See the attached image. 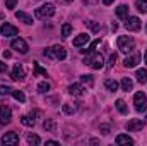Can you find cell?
<instances>
[{
  "label": "cell",
  "instance_id": "9c48e42d",
  "mask_svg": "<svg viewBox=\"0 0 147 146\" xmlns=\"http://www.w3.org/2000/svg\"><path fill=\"white\" fill-rule=\"evenodd\" d=\"M17 143H19L17 132H5L2 136V145H17Z\"/></svg>",
  "mask_w": 147,
  "mask_h": 146
},
{
  "label": "cell",
  "instance_id": "44dd1931",
  "mask_svg": "<svg viewBox=\"0 0 147 146\" xmlns=\"http://www.w3.org/2000/svg\"><path fill=\"white\" fill-rule=\"evenodd\" d=\"M135 7H137L139 12L147 14V0H135Z\"/></svg>",
  "mask_w": 147,
  "mask_h": 146
},
{
  "label": "cell",
  "instance_id": "8992f818",
  "mask_svg": "<svg viewBox=\"0 0 147 146\" xmlns=\"http://www.w3.org/2000/svg\"><path fill=\"white\" fill-rule=\"evenodd\" d=\"M10 77H12V81H24V77H26L24 67L21 64H16L14 69H12V72H10Z\"/></svg>",
  "mask_w": 147,
  "mask_h": 146
},
{
  "label": "cell",
  "instance_id": "7bdbcfd3",
  "mask_svg": "<svg viewBox=\"0 0 147 146\" xmlns=\"http://www.w3.org/2000/svg\"><path fill=\"white\" fill-rule=\"evenodd\" d=\"M144 60H146V64H147V50H146V53H144Z\"/></svg>",
  "mask_w": 147,
  "mask_h": 146
},
{
  "label": "cell",
  "instance_id": "83f0119b",
  "mask_svg": "<svg viewBox=\"0 0 147 146\" xmlns=\"http://www.w3.org/2000/svg\"><path fill=\"white\" fill-rule=\"evenodd\" d=\"M70 33H72V26H70L69 23L63 24V26H62V36L67 38V36H70Z\"/></svg>",
  "mask_w": 147,
  "mask_h": 146
},
{
  "label": "cell",
  "instance_id": "f6af8a7d",
  "mask_svg": "<svg viewBox=\"0 0 147 146\" xmlns=\"http://www.w3.org/2000/svg\"><path fill=\"white\" fill-rule=\"evenodd\" d=\"M67 2H72V0H67Z\"/></svg>",
  "mask_w": 147,
  "mask_h": 146
},
{
  "label": "cell",
  "instance_id": "2e32d148",
  "mask_svg": "<svg viewBox=\"0 0 147 146\" xmlns=\"http://www.w3.org/2000/svg\"><path fill=\"white\" fill-rule=\"evenodd\" d=\"M16 17H17L21 23H24V24H33V17H31L29 14L22 12V10H17V12H16Z\"/></svg>",
  "mask_w": 147,
  "mask_h": 146
},
{
  "label": "cell",
  "instance_id": "8fae6325",
  "mask_svg": "<svg viewBox=\"0 0 147 146\" xmlns=\"http://www.w3.org/2000/svg\"><path fill=\"white\" fill-rule=\"evenodd\" d=\"M51 50H53V57H55L57 60H63V59L67 57V50H65V46H62V45H55V46H51Z\"/></svg>",
  "mask_w": 147,
  "mask_h": 146
},
{
  "label": "cell",
  "instance_id": "484cf974",
  "mask_svg": "<svg viewBox=\"0 0 147 146\" xmlns=\"http://www.w3.org/2000/svg\"><path fill=\"white\" fill-rule=\"evenodd\" d=\"M43 127H45V131H50V132H53V131H55V122H53L51 119H46V120L43 122Z\"/></svg>",
  "mask_w": 147,
  "mask_h": 146
},
{
  "label": "cell",
  "instance_id": "836d02e7",
  "mask_svg": "<svg viewBox=\"0 0 147 146\" xmlns=\"http://www.w3.org/2000/svg\"><path fill=\"white\" fill-rule=\"evenodd\" d=\"M74 110H75V107L69 105V103H65V105H63V112H65V113H74Z\"/></svg>",
  "mask_w": 147,
  "mask_h": 146
},
{
  "label": "cell",
  "instance_id": "ffe728a7",
  "mask_svg": "<svg viewBox=\"0 0 147 146\" xmlns=\"http://www.w3.org/2000/svg\"><path fill=\"white\" fill-rule=\"evenodd\" d=\"M135 77H137V81H139L140 84L147 83V69H139L137 74H135Z\"/></svg>",
  "mask_w": 147,
  "mask_h": 146
},
{
  "label": "cell",
  "instance_id": "60d3db41",
  "mask_svg": "<svg viewBox=\"0 0 147 146\" xmlns=\"http://www.w3.org/2000/svg\"><path fill=\"white\" fill-rule=\"evenodd\" d=\"M46 145H50V146H58V143H57V141H51V139H50V141H46Z\"/></svg>",
  "mask_w": 147,
  "mask_h": 146
},
{
  "label": "cell",
  "instance_id": "277c9868",
  "mask_svg": "<svg viewBox=\"0 0 147 146\" xmlns=\"http://www.w3.org/2000/svg\"><path fill=\"white\" fill-rule=\"evenodd\" d=\"M134 105H135V110L137 112H144L147 108V96L144 91H139V93H135V96H134Z\"/></svg>",
  "mask_w": 147,
  "mask_h": 146
},
{
  "label": "cell",
  "instance_id": "52a82bcc",
  "mask_svg": "<svg viewBox=\"0 0 147 146\" xmlns=\"http://www.w3.org/2000/svg\"><path fill=\"white\" fill-rule=\"evenodd\" d=\"M140 19L139 17H135V16H132V17H127V23H125V28L128 29V31H139L140 29Z\"/></svg>",
  "mask_w": 147,
  "mask_h": 146
},
{
  "label": "cell",
  "instance_id": "4316f807",
  "mask_svg": "<svg viewBox=\"0 0 147 146\" xmlns=\"http://www.w3.org/2000/svg\"><path fill=\"white\" fill-rule=\"evenodd\" d=\"M21 122H22V126H26V127H33V126H34V119H31V117H28V115L21 117Z\"/></svg>",
  "mask_w": 147,
  "mask_h": 146
},
{
  "label": "cell",
  "instance_id": "30bf717a",
  "mask_svg": "<svg viewBox=\"0 0 147 146\" xmlns=\"http://www.w3.org/2000/svg\"><path fill=\"white\" fill-rule=\"evenodd\" d=\"M12 119V110L9 107H0V124H9Z\"/></svg>",
  "mask_w": 147,
  "mask_h": 146
},
{
  "label": "cell",
  "instance_id": "4dcf8cb0",
  "mask_svg": "<svg viewBox=\"0 0 147 146\" xmlns=\"http://www.w3.org/2000/svg\"><path fill=\"white\" fill-rule=\"evenodd\" d=\"M38 89H39V93H46V91H50V83H46V81L39 83V84H38Z\"/></svg>",
  "mask_w": 147,
  "mask_h": 146
},
{
  "label": "cell",
  "instance_id": "ab89813d",
  "mask_svg": "<svg viewBox=\"0 0 147 146\" xmlns=\"http://www.w3.org/2000/svg\"><path fill=\"white\" fill-rule=\"evenodd\" d=\"M115 62H116V53H113L110 57V65H115Z\"/></svg>",
  "mask_w": 147,
  "mask_h": 146
},
{
  "label": "cell",
  "instance_id": "9a60e30c",
  "mask_svg": "<svg viewBox=\"0 0 147 146\" xmlns=\"http://www.w3.org/2000/svg\"><path fill=\"white\" fill-rule=\"evenodd\" d=\"M86 43H89V35L87 33H80L77 38H74V46H84Z\"/></svg>",
  "mask_w": 147,
  "mask_h": 146
},
{
  "label": "cell",
  "instance_id": "d4e9b609",
  "mask_svg": "<svg viewBox=\"0 0 147 146\" xmlns=\"http://www.w3.org/2000/svg\"><path fill=\"white\" fill-rule=\"evenodd\" d=\"M12 96H14L17 102H21V103L26 102V95H24L22 91H19V89H12Z\"/></svg>",
  "mask_w": 147,
  "mask_h": 146
},
{
  "label": "cell",
  "instance_id": "cb8c5ba5",
  "mask_svg": "<svg viewBox=\"0 0 147 146\" xmlns=\"http://www.w3.org/2000/svg\"><path fill=\"white\" fill-rule=\"evenodd\" d=\"M80 83H82V84H87V86H92V84H94V79H92L91 74H82V76H80Z\"/></svg>",
  "mask_w": 147,
  "mask_h": 146
},
{
  "label": "cell",
  "instance_id": "1f68e13d",
  "mask_svg": "<svg viewBox=\"0 0 147 146\" xmlns=\"http://www.w3.org/2000/svg\"><path fill=\"white\" fill-rule=\"evenodd\" d=\"M0 95H12V88L7 86V84H0Z\"/></svg>",
  "mask_w": 147,
  "mask_h": 146
},
{
  "label": "cell",
  "instance_id": "ee69618b",
  "mask_svg": "<svg viewBox=\"0 0 147 146\" xmlns=\"http://www.w3.org/2000/svg\"><path fill=\"white\" fill-rule=\"evenodd\" d=\"M146 33H147V26H146Z\"/></svg>",
  "mask_w": 147,
  "mask_h": 146
},
{
  "label": "cell",
  "instance_id": "bcb514c9",
  "mask_svg": "<svg viewBox=\"0 0 147 146\" xmlns=\"http://www.w3.org/2000/svg\"><path fill=\"white\" fill-rule=\"evenodd\" d=\"M146 122H147V117H146Z\"/></svg>",
  "mask_w": 147,
  "mask_h": 146
},
{
  "label": "cell",
  "instance_id": "d590c367",
  "mask_svg": "<svg viewBox=\"0 0 147 146\" xmlns=\"http://www.w3.org/2000/svg\"><path fill=\"white\" fill-rule=\"evenodd\" d=\"M43 55H45V57H48V59H55V57H53V50H51V48H46V50L43 52Z\"/></svg>",
  "mask_w": 147,
  "mask_h": 146
},
{
  "label": "cell",
  "instance_id": "b9f144b4",
  "mask_svg": "<svg viewBox=\"0 0 147 146\" xmlns=\"http://www.w3.org/2000/svg\"><path fill=\"white\" fill-rule=\"evenodd\" d=\"M113 2H115V0H103V3H105V5H110V3H113Z\"/></svg>",
  "mask_w": 147,
  "mask_h": 146
},
{
  "label": "cell",
  "instance_id": "f1b7e54d",
  "mask_svg": "<svg viewBox=\"0 0 147 146\" xmlns=\"http://www.w3.org/2000/svg\"><path fill=\"white\" fill-rule=\"evenodd\" d=\"M116 108L120 113H127L128 110H127V105H125V102L123 100H116Z\"/></svg>",
  "mask_w": 147,
  "mask_h": 146
},
{
  "label": "cell",
  "instance_id": "7402d4cb",
  "mask_svg": "<svg viewBox=\"0 0 147 146\" xmlns=\"http://www.w3.org/2000/svg\"><path fill=\"white\" fill-rule=\"evenodd\" d=\"M105 86H106L108 91H116V89H118V83H116L115 79H106V81H105Z\"/></svg>",
  "mask_w": 147,
  "mask_h": 146
},
{
  "label": "cell",
  "instance_id": "f546056e",
  "mask_svg": "<svg viewBox=\"0 0 147 146\" xmlns=\"http://www.w3.org/2000/svg\"><path fill=\"white\" fill-rule=\"evenodd\" d=\"M34 74H36V76H45V77H46V69H43L38 62H34Z\"/></svg>",
  "mask_w": 147,
  "mask_h": 146
},
{
  "label": "cell",
  "instance_id": "5b68a950",
  "mask_svg": "<svg viewBox=\"0 0 147 146\" xmlns=\"http://www.w3.org/2000/svg\"><path fill=\"white\" fill-rule=\"evenodd\" d=\"M10 46H12L14 50H17L19 53H28V50H29L28 43H26V41H24L22 38H16V40H12Z\"/></svg>",
  "mask_w": 147,
  "mask_h": 146
},
{
  "label": "cell",
  "instance_id": "ac0fdd59",
  "mask_svg": "<svg viewBox=\"0 0 147 146\" xmlns=\"http://www.w3.org/2000/svg\"><path fill=\"white\" fill-rule=\"evenodd\" d=\"M116 16H118L120 19H127V17H128V5H125V3L118 5V7H116Z\"/></svg>",
  "mask_w": 147,
  "mask_h": 146
},
{
  "label": "cell",
  "instance_id": "3957f363",
  "mask_svg": "<svg viewBox=\"0 0 147 146\" xmlns=\"http://www.w3.org/2000/svg\"><path fill=\"white\" fill-rule=\"evenodd\" d=\"M36 17L38 19H46V17H51V16H55V5L53 3H45V5H41L39 9H36Z\"/></svg>",
  "mask_w": 147,
  "mask_h": 146
},
{
  "label": "cell",
  "instance_id": "74e56055",
  "mask_svg": "<svg viewBox=\"0 0 147 146\" xmlns=\"http://www.w3.org/2000/svg\"><path fill=\"white\" fill-rule=\"evenodd\" d=\"M99 129H101V132H103L105 136H106V134H110V126H106V124H103V126H101Z\"/></svg>",
  "mask_w": 147,
  "mask_h": 146
},
{
  "label": "cell",
  "instance_id": "8d00e7d4",
  "mask_svg": "<svg viewBox=\"0 0 147 146\" xmlns=\"http://www.w3.org/2000/svg\"><path fill=\"white\" fill-rule=\"evenodd\" d=\"M16 3H17V0H5L7 9H14V7H16Z\"/></svg>",
  "mask_w": 147,
  "mask_h": 146
},
{
  "label": "cell",
  "instance_id": "ba28073f",
  "mask_svg": "<svg viewBox=\"0 0 147 146\" xmlns=\"http://www.w3.org/2000/svg\"><path fill=\"white\" fill-rule=\"evenodd\" d=\"M0 33H2L3 36H16V35L19 33V29H17L16 26L9 24V23H3V24L0 26Z\"/></svg>",
  "mask_w": 147,
  "mask_h": 146
},
{
  "label": "cell",
  "instance_id": "e0dca14e",
  "mask_svg": "<svg viewBox=\"0 0 147 146\" xmlns=\"http://www.w3.org/2000/svg\"><path fill=\"white\" fill-rule=\"evenodd\" d=\"M116 145H127V146H132L134 145V139L130 138V136H127V134H120V136H116Z\"/></svg>",
  "mask_w": 147,
  "mask_h": 146
},
{
  "label": "cell",
  "instance_id": "603a6c76",
  "mask_svg": "<svg viewBox=\"0 0 147 146\" xmlns=\"http://www.w3.org/2000/svg\"><path fill=\"white\" fill-rule=\"evenodd\" d=\"M26 141H28V145H34L38 146L39 143H41V139H39V136H36V134H28V138H26Z\"/></svg>",
  "mask_w": 147,
  "mask_h": 146
},
{
  "label": "cell",
  "instance_id": "4fadbf2b",
  "mask_svg": "<svg viewBox=\"0 0 147 146\" xmlns=\"http://www.w3.org/2000/svg\"><path fill=\"white\" fill-rule=\"evenodd\" d=\"M84 86L82 84H79V83H74V84H70L69 86V93L70 95H74V96H82L84 95Z\"/></svg>",
  "mask_w": 147,
  "mask_h": 146
},
{
  "label": "cell",
  "instance_id": "e575fe53",
  "mask_svg": "<svg viewBox=\"0 0 147 146\" xmlns=\"http://www.w3.org/2000/svg\"><path fill=\"white\" fill-rule=\"evenodd\" d=\"M87 24H89V28H91L92 31H98V29H99V24H98V23H94V21H89Z\"/></svg>",
  "mask_w": 147,
  "mask_h": 146
},
{
  "label": "cell",
  "instance_id": "d6a6232c",
  "mask_svg": "<svg viewBox=\"0 0 147 146\" xmlns=\"http://www.w3.org/2000/svg\"><path fill=\"white\" fill-rule=\"evenodd\" d=\"M99 41H101V40H94V41H92V43L89 45V48H87V50H82V52H87V53H92V52H94V48H96V46L99 45Z\"/></svg>",
  "mask_w": 147,
  "mask_h": 146
},
{
  "label": "cell",
  "instance_id": "6da1fadb",
  "mask_svg": "<svg viewBox=\"0 0 147 146\" xmlns=\"http://www.w3.org/2000/svg\"><path fill=\"white\" fill-rule=\"evenodd\" d=\"M116 43H118V50L123 52V53H130L135 48V41H134L132 36H120Z\"/></svg>",
  "mask_w": 147,
  "mask_h": 146
},
{
  "label": "cell",
  "instance_id": "f35d334b",
  "mask_svg": "<svg viewBox=\"0 0 147 146\" xmlns=\"http://www.w3.org/2000/svg\"><path fill=\"white\" fill-rule=\"evenodd\" d=\"M2 72H7V64H3V62H0V74Z\"/></svg>",
  "mask_w": 147,
  "mask_h": 146
},
{
  "label": "cell",
  "instance_id": "7c38bea8",
  "mask_svg": "<svg viewBox=\"0 0 147 146\" xmlns=\"http://www.w3.org/2000/svg\"><path fill=\"white\" fill-rule=\"evenodd\" d=\"M144 129V122L140 119H132L127 122V131H142Z\"/></svg>",
  "mask_w": 147,
  "mask_h": 146
},
{
  "label": "cell",
  "instance_id": "5bb4252c",
  "mask_svg": "<svg viewBox=\"0 0 147 146\" xmlns=\"http://www.w3.org/2000/svg\"><path fill=\"white\" fill-rule=\"evenodd\" d=\"M139 60H140V55H139V53H135V55L127 57V59H125V62H123V65H125V67H128V69H132V67H135V65L139 64Z\"/></svg>",
  "mask_w": 147,
  "mask_h": 146
},
{
  "label": "cell",
  "instance_id": "7a4b0ae2",
  "mask_svg": "<svg viewBox=\"0 0 147 146\" xmlns=\"http://www.w3.org/2000/svg\"><path fill=\"white\" fill-rule=\"evenodd\" d=\"M84 64H87V65H91L92 69L99 71V69H103V65H105V57H103L101 53L92 52V55H91V57H87V59L84 60Z\"/></svg>",
  "mask_w": 147,
  "mask_h": 146
},
{
  "label": "cell",
  "instance_id": "d6986e66",
  "mask_svg": "<svg viewBox=\"0 0 147 146\" xmlns=\"http://www.w3.org/2000/svg\"><path fill=\"white\" fill-rule=\"evenodd\" d=\"M132 88H134V81L130 77H123L121 79V89L123 91H132Z\"/></svg>",
  "mask_w": 147,
  "mask_h": 146
}]
</instances>
